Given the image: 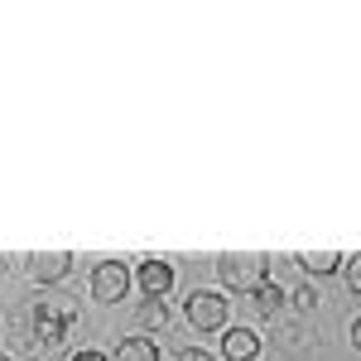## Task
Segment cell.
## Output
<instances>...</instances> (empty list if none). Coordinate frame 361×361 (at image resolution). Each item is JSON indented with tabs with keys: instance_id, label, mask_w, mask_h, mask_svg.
Segmentation results:
<instances>
[{
	"instance_id": "3957f363",
	"label": "cell",
	"mask_w": 361,
	"mask_h": 361,
	"mask_svg": "<svg viewBox=\"0 0 361 361\" xmlns=\"http://www.w3.org/2000/svg\"><path fill=\"white\" fill-rule=\"evenodd\" d=\"M226 313H231V299H222L217 289H193L183 299V318H188L193 333H222Z\"/></svg>"
},
{
	"instance_id": "30bf717a",
	"label": "cell",
	"mask_w": 361,
	"mask_h": 361,
	"mask_svg": "<svg viewBox=\"0 0 361 361\" xmlns=\"http://www.w3.org/2000/svg\"><path fill=\"white\" fill-rule=\"evenodd\" d=\"M135 323L145 328V333H149V328L159 333V328L169 323V304H164V299H145V304L135 308Z\"/></svg>"
},
{
	"instance_id": "6da1fadb",
	"label": "cell",
	"mask_w": 361,
	"mask_h": 361,
	"mask_svg": "<svg viewBox=\"0 0 361 361\" xmlns=\"http://www.w3.org/2000/svg\"><path fill=\"white\" fill-rule=\"evenodd\" d=\"M29 328H34V342L63 347L73 337V328H78V304H68V299H39L34 313H29Z\"/></svg>"
},
{
	"instance_id": "5b68a950",
	"label": "cell",
	"mask_w": 361,
	"mask_h": 361,
	"mask_svg": "<svg viewBox=\"0 0 361 361\" xmlns=\"http://www.w3.org/2000/svg\"><path fill=\"white\" fill-rule=\"evenodd\" d=\"M73 270V250H44V255H29V279L34 284H58Z\"/></svg>"
},
{
	"instance_id": "9c48e42d",
	"label": "cell",
	"mask_w": 361,
	"mask_h": 361,
	"mask_svg": "<svg viewBox=\"0 0 361 361\" xmlns=\"http://www.w3.org/2000/svg\"><path fill=\"white\" fill-rule=\"evenodd\" d=\"M111 361H159V347H154L149 337H126V342L116 347Z\"/></svg>"
},
{
	"instance_id": "9a60e30c",
	"label": "cell",
	"mask_w": 361,
	"mask_h": 361,
	"mask_svg": "<svg viewBox=\"0 0 361 361\" xmlns=\"http://www.w3.org/2000/svg\"><path fill=\"white\" fill-rule=\"evenodd\" d=\"M73 361H111V357H106V352H92V347H87V352H73Z\"/></svg>"
},
{
	"instance_id": "2e32d148",
	"label": "cell",
	"mask_w": 361,
	"mask_h": 361,
	"mask_svg": "<svg viewBox=\"0 0 361 361\" xmlns=\"http://www.w3.org/2000/svg\"><path fill=\"white\" fill-rule=\"evenodd\" d=\"M352 347H357V352H361V313H357V318H352Z\"/></svg>"
},
{
	"instance_id": "4fadbf2b",
	"label": "cell",
	"mask_w": 361,
	"mask_h": 361,
	"mask_svg": "<svg viewBox=\"0 0 361 361\" xmlns=\"http://www.w3.org/2000/svg\"><path fill=\"white\" fill-rule=\"evenodd\" d=\"M294 304L304 308V313H313V308H318V289H308V284H304V289L294 294Z\"/></svg>"
},
{
	"instance_id": "277c9868",
	"label": "cell",
	"mask_w": 361,
	"mask_h": 361,
	"mask_svg": "<svg viewBox=\"0 0 361 361\" xmlns=\"http://www.w3.org/2000/svg\"><path fill=\"white\" fill-rule=\"evenodd\" d=\"M126 289H130V270H126L121 260H102V265L92 270V299H97V304L126 299Z\"/></svg>"
},
{
	"instance_id": "7c38bea8",
	"label": "cell",
	"mask_w": 361,
	"mask_h": 361,
	"mask_svg": "<svg viewBox=\"0 0 361 361\" xmlns=\"http://www.w3.org/2000/svg\"><path fill=\"white\" fill-rule=\"evenodd\" d=\"M347 289H352V294H361V255H352V260H347Z\"/></svg>"
},
{
	"instance_id": "7a4b0ae2",
	"label": "cell",
	"mask_w": 361,
	"mask_h": 361,
	"mask_svg": "<svg viewBox=\"0 0 361 361\" xmlns=\"http://www.w3.org/2000/svg\"><path fill=\"white\" fill-rule=\"evenodd\" d=\"M217 279L231 294H255L270 284V255H217Z\"/></svg>"
},
{
	"instance_id": "8992f818",
	"label": "cell",
	"mask_w": 361,
	"mask_h": 361,
	"mask_svg": "<svg viewBox=\"0 0 361 361\" xmlns=\"http://www.w3.org/2000/svg\"><path fill=\"white\" fill-rule=\"evenodd\" d=\"M140 289H145V299H164L169 289H173V265L169 260H140Z\"/></svg>"
},
{
	"instance_id": "e0dca14e",
	"label": "cell",
	"mask_w": 361,
	"mask_h": 361,
	"mask_svg": "<svg viewBox=\"0 0 361 361\" xmlns=\"http://www.w3.org/2000/svg\"><path fill=\"white\" fill-rule=\"evenodd\" d=\"M0 361H10V357H0Z\"/></svg>"
},
{
	"instance_id": "52a82bcc",
	"label": "cell",
	"mask_w": 361,
	"mask_h": 361,
	"mask_svg": "<svg viewBox=\"0 0 361 361\" xmlns=\"http://www.w3.org/2000/svg\"><path fill=\"white\" fill-rule=\"evenodd\" d=\"M260 333H250V328H226L222 337V357L226 361H260Z\"/></svg>"
},
{
	"instance_id": "5bb4252c",
	"label": "cell",
	"mask_w": 361,
	"mask_h": 361,
	"mask_svg": "<svg viewBox=\"0 0 361 361\" xmlns=\"http://www.w3.org/2000/svg\"><path fill=\"white\" fill-rule=\"evenodd\" d=\"M173 361H217V357H212V352H202V347H183Z\"/></svg>"
},
{
	"instance_id": "8fae6325",
	"label": "cell",
	"mask_w": 361,
	"mask_h": 361,
	"mask_svg": "<svg viewBox=\"0 0 361 361\" xmlns=\"http://www.w3.org/2000/svg\"><path fill=\"white\" fill-rule=\"evenodd\" d=\"M250 299H255V308H260V318H275L279 308H284V294H279L275 279H270V284H260V289H255Z\"/></svg>"
},
{
	"instance_id": "ba28073f",
	"label": "cell",
	"mask_w": 361,
	"mask_h": 361,
	"mask_svg": "<svg viewBox=\"0 0 361 361\" xmlns=\"http://www.w3.org/2000/svg\"><path fill=\"white\" fill-rule=\"evenodd\" d=\"M294 260H299L304 275H337V265H342L347 255H337V250H313V255H294Z\"/></svg>"
}]
</instances>
